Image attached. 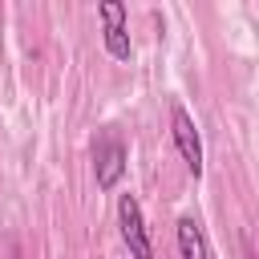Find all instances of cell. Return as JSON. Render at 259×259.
<instances>
[{
	"mask_svg": "<svg viewBox=\"0 0 259 259\" xmlns=\"http://www.w3.org/2000/svg\"><path fill=\"white\" fill-rule=\"evenodd\" d=\"M170 125H174V146H178L186 170L198 178V174H202V142H198V130H194V117H190L182 105H174V109H170Z\"/></svg>",
	"mask_w": 259,
	"mask_h": 259,
	"instance_id": "3",
	"label": "cell"
},
{
	"mask_svg": "<svg viewBox=\"0 0 259 259\" xmlns=\"http://www.w3.org/2000/svg\"><path fill=\"white\" fill-rule=\"evenodd\" d=\"M97 12H101V20H105V24H125V4H117V0L97 4Z\"/></svg>",
	"mask_w": 259,
	"mask_h": 259,
	"instance_id": "6",
	"label": "cell"
},
{
	"mask_svg": "<svg viewBox=\"0 0 259 259\" xmlns=\"http://www.w3.org/2000/svg\"><path fill=\"white\" fill-rule=\"evenodd\" d=\"M105 49H109V57L130 61V36H125V24H105Z\"/></svg>",
	"mask_w": 259,
	"mask_h": 259,
	"instance_id": "5",
	"label": "cell"
},
{
	"mask_svg": "<svg viewBox=\"0 0 259 259\" xmlns=\"http://www.w3.org/2000/svg\"><path fill=\"white\" fill-rule=\"evenodd\" d=\"M117 223H121V239L130 247L134 259H154V247H150V235H146V219H142V206L134 194H121L117 198Z\"/></svg>",
	"mask_w": 259,
	"mask_h": 259,
	"instance_id": "2",
	"label": "cell"
},
{
	"mask_svg": "<svg viewBox=\"0 0 259 259\" xmlns=\"http://www.w3.org/2000/svg\"><path fill=\"white\" fill-rule=\"evenodd\" d=\"M93 170H97V186L113 190L125 174V142L117 130H101L93 142Z\"/></svg>",
	"mask_w": 259,
	"mask_h": 259,
	"instance_id": "1",
	"label": "cell"
},
{
	"mask_svg": "<svg viewBox=\"0 0 259 259\" xmlns=\"http://www.w3.org/2000/svg\"><path fill=\"white\" fill-rule=\"evenodd\" d=\"M178 251L182 259H210V243L194 219H178Z\"/></svg>",
	"mask_w": 259,
	"mask_h": 259,
	"instance_id": "4",
	"label": "cell"
}]
</instances>
